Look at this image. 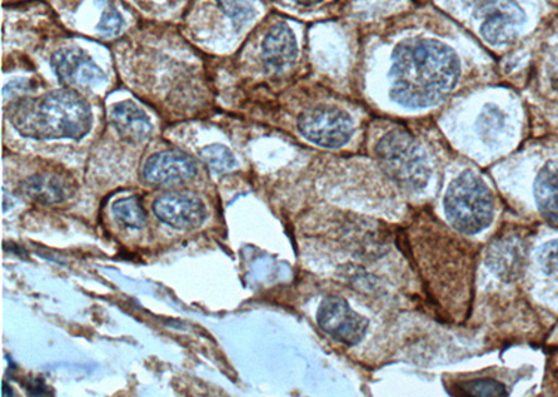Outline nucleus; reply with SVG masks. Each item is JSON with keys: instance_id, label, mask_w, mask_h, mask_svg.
Wrapping results in <instances>:
<instances>
[{"instance_id": "nucleus-1", "label": "nucleus", "mask_w": 558, "mask_h": 397, "mask_svg": "<svg viewBox=\"0 0 558 397\" xmlns=\"http://www.w3.org/2000/svg\"><path fill=\"white\" fill-rule=\"evenodd\" d=\"M461 76L457 54L433 39H408L392 54L391 98L401 107L437 106Z\"/></svg>"}, {"instance_id": "nucleus-2", "label": "nucleus", "mask_w": 558, "mask_h": 397, "mask_svg": "<svg viewBox=\"0 0 558 397\" xmlns=\"http://www.w3.org/2000/svg\"><path fill=\"white\" fill-rule=\"evenodd\" d=\"M10 122L34 140H80L92 131L88 103L72 89H59L37 98L20 99L10 108Z\"/></svg>"}, {"instance_id": "nucleus-3", "label": "nucleus", "mask_w": 558, "mask_h": 397, "mask_svg": "<svg viewBox=\"0 0 558 397\" xmlns=\"http://www.w3.org/2000/svg\"><path fill=\"white\" fill-rule=\"evenodd\" d=\"M445 210L453 229L462 235H477L493 222L495 198L483 178L466 171L448 186Z\"/></svg>"}, {"instance_id": "nucleus-4", "label": "nucleus", "mask_w": 558, "mask_h": 397, "mask_svg": "<svg viewBox=\"0 0 558 397\" xmlns=\"http://www.w3.org/2000/svg\"><path fill=\"white\" fill-rule=\"evenodd\" d=\"M376 153L384 172L408 191H421L430 181L426 153L405 131H392L377 142Z\"/></svg>"}, {"instance_id": "nucleus-5", "label": "nucleus", "mask_w": 558, "mask_h": 397, "mask_svg": "<svg viewBox=\"0 0 558 397\" xmlns=\"http://www.w3.org/2000/svg\"><path fill=\"white\" fill-rule=\"evenodd\" d=\"M476 17L481 20V34L485 41L495 47L514 42L525 13L514 0H471Z\"/></svg>"}, {"instance_id": "nucleus-6", "label": "nucleus", "mask_w": 558, "mask_h": 397, "mask_svg": "<svg viewBox=\"0 0 558 397\" xmlns=\"http://www.w3.org/2000/svg\"><path fill=\"white\" fill-rule=\"evenodd\" d=\"M299 132L306 140L324 148H340L351 140L352 119L337 108L320 107L303 113Z\"/></svg>"}, {"instance_id": "nucleus-7", "label": "nucleus", "mask_w": 558, "mask_h": 397, "mask_svg": "<svg viewBox=\"0 0 558 397\" xmlns=\"http://www.w3.org/2000/svg\"><path fill=\"white\" fill-rule=\"evenodd\" d=\"M317 324L338 344L355 346L365 337L368 321L341 297H327L317 310Z\"/></svg>"}, {"instance_id": "nucleus-8", "label": "nucleus", "mask_w": 558, "mask_h": 397, "mask_svg": "<svg viewBox=\"0 0 558 397\" xmlns=\"http://www.w3.org/2000/svg\"><path fill=\"white\" fill-rule=\"evenodd\" d=\"M159 221L178 231H192L206 221L207 211L201 198L186 193H167L153 203Z\"/></svg>"}, {"instance_id": "nucleus-9", "label": "nucleus", "mask_w": 558, "mask_h": 397, "mask_svg": "<svg viewBox=\"0 0 558 397\" xmlns=\"http://www.w3.org/2000/svg\"><path fill=\"white\" fill-rule=\"evenodd\" d=\"M196 175V161L181 151L158 152L143 168L144 181L159 187L184 185Z\"/></svg>"}, {"instance_id": "nucleus-10", "label": "nucleus", "mask_w": 558, "mask_h": 397, "mask_svg": "<svg viewBox=\"0 0 558 397\" xmlns=\"http://www.w3.org/2000/svg\"><path fill=\"white\" fill-rule=\"evenodd\" d=\"M51 64L59 79L68 86L93 88L105 79L101 67L76 48L61 49L53 54Z\"/></svg>"}, {"instance_id": "nucleus-11", "label": "nucleus", "mask_w": 558, "mask_h": 397, "mask_svg": "<svg viewBox=\"0 0 558 397\" xmlns=\"http://www.w3.org/2000/svg\"><path fill=\"white\" fill-rule=\"evenodd\" d=\"M264 64L272 72H283L295 63L298 41L286 23H279L268 32L262 45Z\"/></svg>"}, {"instance_id": "nucleus-12", "label": "nucleus", "mask_w": 558, "mask_h": 397, "mask_svg": "<svg viewBox=\"0 0 558 397\" xmlns=\"http://www.w3.org/2000/svg\"><path fill=\"white\" fill-rule=\"evenodd\" d=\"M114 131L124 141L140 144L146 141L153 133L151 122L146 113L131 101L119 102L109 112Z\"/></svg>"}, {"instance_id": "nucleus-13", "label": "nucleus", "mask_w": 558, "mask_h": 397, "mask_svg": "<svg viewBox=\"0 0 558 397\" xmlns=\"http://www.w3.org/2000/svg\"><path fill=\"white\" fill-rule=\"evenodd\" d=\"M522 260V247L517 238H501L488 248L487 264L502 281L514 280L518 276Z\"/></svg>"}, {"instance_id": "nucleus-14", "label": "nucleus", "mask_w": 558, "mask_h": 397, "mask_svg": "<svg viewBox=\"0 0 558 397\" xmlns=\"http://www.w3.org/2000/svg\"><path fill=\"white\" fill-rule=\"evenodd\" d=\"M23 195L43 206H54L72 196L69 183L54 175H37L27 178L22 185Z\"/></svg>"}, {"instance_id": "nucleus-15", "label": "nucleus", "mask_w": 558, "mask_h": 397, "mask_svg": "<svg viewBox=\"0 0 558 397\" xmlns=\"http://www.w3.org/2000/svg\"><path fill=\"white\" fill-rule=\"evenodd\" d=\"M533 195L542 215L558 223V161L547 162L533 185Z\"/></svg>"}, {"instance_id": "nucleus-16", "label": "nucleus", "mask_w": 558, "mask_h": 397, "mask_svg": "<svg viewBox=\"0 0 558 397\" xmlns=\"http://www.w3.org/2000/svg\"><path fill=\"white\" fill-rule=\"evenodd\" d=\"M113 216L124 226L142 229L146 225V212L136 197L123 198L112 206Z\"/></svg>"}, {"instance_id": "nucleus-17", "label": "nucleus", "mask_w": 558, "mask_h": 397, "mask_svg": "<svg viewBox=\"0 0 558 397\" xmlns=\"http://www.w3.org/2000/svg\"><path fill=\"white\" fill-rule=\"evenodd\" d=\"M452 395L460 396H507L508 392L505 385L495 380H473L463 381L453 386Z\"/></svg>"}, {"instance_id": "nucleus-18", "label": "nucleus", "mask_w": 558, "mask_h": 397, "mask_svg": "<svg viewBox=\"0 0 558 397\" xmlns=\"http://www.w3.org/2000/svg\"><path fill=\"white\" fill-rule=\"evenodd\" d=\"M202 158L211 171L227 173L236 168V159L233 153L223 146H208L203 148Z\"/></svg>"}, {"instance_id": "nucleus-19", "label": "nucleus", "mask_w": 558, "mask_h": 397, "mask_svg": "<svg viewBox=\"0 0 558 397\" xmlns=\"http://www.w3.org/2000/svg\"><path fill=\"white\" fill-rule=\"evenodd\" d=\"M218 3L238 26L247 23L257 12V0H218Z\"/></svg>"}, {"instance_id": "nucleus-20", "label": "nucleus", "mask_w": 558, "mask_h": 397, "mask_svg": "<svg viewBox=\"0 0 558 397\" xmlns=\"http://www.w3.org/2000/svg\"><path fill=\"white\" fill-rule=\"evenodd\" d=\"M537 262L546 275L558 276V238L541 248L537 252Z\"/></svg>"}, {"instance_id": "nucleus-21", "label": "nucleus", "mask_w": 558, "mask_h": 397, "mask_svg": "<svg viewBox=\"0 0 558 397\" xmlns=\"http://www.w3.org/2000/svg\"><path fill=\"white\" fill-rule=\"evenodd\" d=\"M123 17L117 9L112 7L105 8L101 20H99L98 29L104 33L105 36H117L122 32Z\"/></svg>"}, {"instance_id": "nucleus-22", "label": "nucleus", "mask_w": 558, "mask_h": 397, "mask_svg": "<svg viewBox=\"0 0 558 397\" xmlns=\"http://www.w3.org/2000/svg\"><path fill=\"white\" fill-rule=\"evenodd\" d=\"M29 395L33 396H48L52 395V392L49 390L47 384L43 380H29L24 384Z\"/></svg>"}, {"instance_id": "nucleus-23", "label": "nucleus", "mask_w": 558, "mask_h": 397, "mask_svg": "<svg viewBox=\"0 0 558 397\" xmlns=\"http://www.w3.org/2000/svg\"><path fill=\"white\" fill-rule=\"evenodd\" d=\"M292 2L301 4V7H313V4L322 3L323 0H292Z\"/></svg>"}, {"instance_id": "nucleus-24", "label": "nucleus", "mask_w": 558, "mask_h": 397, "mask_svg": "<svg viewBox=\"0 0 558 397\" xmlns=\"http://www.w3.org/2000/svg\"><path fill=\"white\" fill-rule=\"evenodd\" d=\"M2 386H3L2 396H4V397L13 396V389L9 388V385L7 384V382H3Z\"/></svg>"}]
</instances>
